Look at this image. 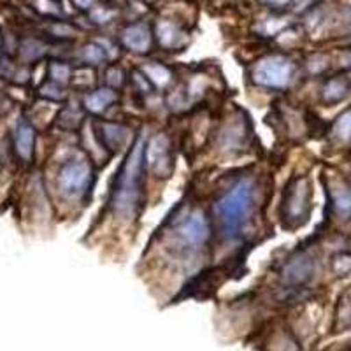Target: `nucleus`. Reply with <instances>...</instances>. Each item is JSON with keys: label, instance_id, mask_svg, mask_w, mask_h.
<instances>
[{"label": "nucleus", "instance_id": "4", "mask_svg": "<svg viewBox=\"0 0 351 351\" xmlns=\"http://www.w3.org/2000/svg\"><path fill=\"white\" fill-rule=\"evenodd\" d=\"M295 64L283 55H269L253 67V81L269 90H285L295 76Z\"/></svg>", "mask_w": 351, "mask_h": 351}, {"label": "nucleus", "instance_id": "20", "mask_svg": "<svg viewBox=\"0 0 351 351\" xmlns=\"http://www.w3.org/2000/svg\"><path fill=\"white\" fill-rule=\"evenodd\" d=\"M49 77H51L53 83H69V80H71V67L65 62H53L49 65Z\"/></svg>", "mask_w": 351, "mask_h": 351}, {"label": "nucleus", "instance_id": "11", "mask_svg": "<svg viewBox=\"0 0 351 351\" xmlns=\"http://www.w3.org/2000/svg\"><path fill=\"white\" fill-rule=\"evenodd\" d=\"M123 44L136 53H146L152 48V30L144 25H132L121 34Z\"/></svg>", "mask_w": 351, "mask_h": 351}, {"label": "nucleus", "instance_id": "14", "mask_svg": "<svg viewBox=\"0 0 351 351\" xmlns=\"http://www.w3.org/2000/svg\"><path fill=\"white\" fill-rule=\"evenodd\" d=\"M348 95V81L343 77H332L322 88V97L327 104H337Z\"/></svg>", "mask_w": 351, "mask_h": 351}, {"label": "nucleus", "instance_id": "25", "mask_svg": "<svg viewBox=\"0 0 351 351\" xmlns=\"http://www.w3.org/2000/svg\"><path fill=\"white\" fill-rule=\"evenodd\" d=\"M72 2H76V5L80 9H90L95 0H72Z\"/></svg>", "mask_w": 351, "mask_h": 351}, {"label": "nucleus", "instance_id": "1", "mask_svg": "<svg viewBox=\"0 0 351 351\" xmlns=\"http://www.w3.org/2000/svg\"><path fill=\"white\" fill-rule=\"evenodd\" d=\"M144 167H146V144L141 134L116 174L111 200H109L112 211L125 218L141 211L144 195Z\"/></svg>", "mask_w": 351, "mask_h": 351}, {"label": "nucleus", "instance_id": "24", "mask_svg": "<svg viewBox=\"0 0 351 351\" xmlns=\"http://www.w3.org/2000/svg\"><path fill=\"white\" fill-rule=\"evenodd\" d=\"M341 309H343V311H341L339 316H337V319L341 322V327H344V319H348L346 325L348 327H351V302L350 300H346V302L341 304Z\"/></svg>", "mask_w": 351, "mask_h": 351}, {"label": "nucleus", "instance_id": "16", "mask_svg": "<svg viewBox=\"0 0 351 351\" xmlns=\"http://www.w3.org/2000/svg\"><path fill=\"white\" fill-rule=\"evenodd\" d=\"M81 123H83V111H80V109L65 108L64 111L58 114V125L67 128V130H74V128L80 127Z\"/></svg>", "mask_w": 351, "mask_h": 351}, {"label": "nucleus", "instance_id": "6", "mask_svg": "<svg viewBox=\"0 0 351 351\" xmlns=\"http://www.w3.org/2000/svg\"><path fill=\"white\" fill-rule=\"evenodd\" d=\"M93 169L84 160H71L65 162L58 172V186L65 195L80 197L88 192L92 184Z\"/></svg>", "mask_w": 351, "mask_h": 351}, {"label": "nucleus", "instance_id": "9", "mask_svg": "<svg viewBox=\"0 0 351 351\" xmlns=\"http://www.w3.org/2000/svg\"><path fill=\"white\" fill-rule=\"evenodd\" d=\"M127 127L111 121H99L95 125V137L109 153L118 152L127 141Z\"/></svg>", "mask_w": 351, "mask_h": 351}, {"label": "nucleus", "instance_id": "10", "mask_svg": "<svg viewBox=\"0 0 351 351\" xmlns=\"http://www.w3.org/2000/svg\"><path fill=\"white\" fill-rule=\"evenodd\" d=\"M118 100V93L112 88H97V90H90L86 92L83 99L84 111L92 112V114H100L106 109L111 108Z\"/></svg>", "mask_w": 351, "mask_h": 351}, {"label": "nucleus", "instance_id": "21", "mask_svg": "<svg viewBox=\"0 0 351 351\" xmlns=\"http://www.w3.org/2000/svg\"><path fill=\"white\" fill-rule=\"evenodd\" d=\"M332 271L337 276H346L351 272V253H339L332 260Z\"/></svg>", "mask_w": 351, "mask_h": 351}, {"label": "nucleus", "instance_id": "15", "mask_svg": "<svg viewBox=\"0 0 351 351\" xmlns=\"http://www.w3.org/2000/svg\"><path fill=\"white\" fill-rule=\"evenodd\" d=\"M143 72L155 88H165L172 83V72L164 65H156L155 62L149 65H144Z\"/></svg>", "mask_w": 351, "mask_h": 351}, {"label": "nucleus", "instance_id": "8", "mask_svg": "<svg viewBox=\"0 0 351 351\" xmlns=\"http://www.w3.org/2000/svg\"><path fill=\"white\" fill-rule=\"evenodd\" d=\"M313 272H315V258L309 253L300 252L288 258L281 271V278L290 287H299L311 280Z\"/></svg>", "mask_w": 351, "mask_h": 351}, {"label": "nucleus", "instance_id": "19", "mask_svg": "<svg viewBox=\"0 0 351 351\" xmlns=\"http://www.w3.org/2000/svg\"><path fill=\"white\" fill-rule=\"evenodd\" d=\"M106 60V49L99 44H86L83 48V62L86 65H99Z\"/></svg>", "mask_w": 351, "mask_h": 351}, {"label": "nucleus", "instance_id": "3", "mask_svg": "<svg viewBox=\"0 0 351 351\" xmlns=\"http://www.w3.org/2000/svg\"><path fill=\"white\" fill-rule=\"evenodd\" d=\"M281 218L287 228H297L304 225L311 213V183L307 178H293L288 181L283 193Z\"/></svg>", "mask_w": 351, "mask_h": 351}, {"label": "nucleus", "instance_id": "17", "mask_svg": "<svg viewBox=\"0 0 351 351\" xmlns=\"http://www.w3.org/2000/svg\"><path fill=\"white\" fill-rule=\"evenodd\" d=\"M334 136L341 141L351 139V109L344 111L343 114L335 120L334 123Z\"/></svg>", "mask_w": 351, "mask_h": 351}, {"label": "nucleus", "instance_id": "18", "mask_svg": "<svg viewBox=\"0 0 351 351\" xmlns=\"http://www.w3.org/2000/svg\"><path fill=\"white\" fill-rule=\"evenodd\" d=\"M332 200H334V208L339 213L351 211V190L346 186L335 188L332 192Z\"/></svg>", "mask_w": 351, "mask_h": 351}, {"label": "nucleus", "instance_id": "12", "mask_svg": "<svg viewBox=\"0 0 351 351\" xmlns=\"http://www.w3.org/2000/svg\"><path fill=\"white\" fill-rule=\"evenodd\" d=\"M34 144H36V132H34L32 125L21 121L14 132V149L23 162L32 160Z\"/></svg>", "mask_w": 351, "mask_h": 351}, {"label": "nucleus", "instance_id": "22", "mask_svg": "<svg viewBox=\"0 0 351 351\" xmlns=\"http://www.w3.org/2000/svg\"><path fill=\"white\" fill-rule=\"evenodd\" d=\"M40 95H43L44 99H49V100L65 99V92L62 90V84L53 83V81H49V83H46L43 88H40Z\"/></svg>", "mask_w": 351, "mask_h": 351}, {"label": "nucleus", "instance_id": "2", "mask_svg": "<svg viewBox=\"0 0 351 351\" xmlns=\"http://www.w3.org/2000/svg\"><path fill=\"white\" fill-rule=\"evenodd\" d=\"M255 181L253 178H241L216 199L213 206V218L219 236L236 239L250 221L255 206Z\"/></svg>", "mask_w": 351, "mask_h": 351}, {"label": "nucleus", "instance_id": "23", "mask_svg": "<svg viewBox=\"0 0 351 351\" xmlns=\"http://www.w3.org/2000/svg\"><path fill=\"white\" fill-rule=\"evenodd\" d=\"M123 81H125V74L121 72L120 67L112 65V67L108 69V72H106V83L109 84V88L116 90V88H120L121 84H123Z\"/></svg>", "mask_w": 351, "mask_h": 351}, {"label": "nucleus", "instance_id": "13", "mask_svg": "<svg viewBox=\"0 0 351 351\" xmlns=\"http://www.w3.org/2000/svg\"><path fill=\"white\" fill-rule=\"evenodd\" d=\"M184 32H181L180 27L171 21H160L156 25V39L164 48H178L184 40Z\"/></svg>", "mask_w": 351, "mask_h": 351}, {"label": "nucleus", "instance_id": "7", "mask_svg": "<svg viewBox=\"0 0 351 351\" xmlns=\"http://www.w3.org/2000/svg\"><path fill=\"white\" fill-rule=\"evenodd\" d=\"M146 165L160 178H169L174 169V162H172L171 143L167 136L160 134L149 141L146 146Z\"/></svg>", "mask_w": 351, "mask_h": 351}, {"label": "nucleus", "instance_id": "5", "mask_svg": "<svg viewBox=\"0 0 351 351\" xmlns=\"http://www.w3.org/2000/svg\"><path fill=\"white\" fill-rule=\"evenodd\" d=\"M172 232H174V243L178 246L183 247L184 252H197L208 244L211 237V225L208 216L195 209L178 221Z\"/></svg>", "mask_w": 351, "mask_h": 351}]
</instances>
